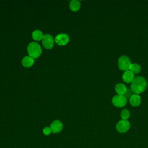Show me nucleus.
Instances as JSON below:
<instances>
[{
    "mask_svg": "<svg viewBox=\"0 0 148 148\" xmlns=\"http://www.w3.org/2000/svg\"><path fill=\"white\" fill-rule=\"evenodd\" d=\"M130 128V123L127 120H121L116 124V130L121 133L126 132Z\"/></svg>",
    "mask_w": 148,
    "mask_h": 148,
    "instance_id": "nucleus-5",
    "label": "nucleus"
},
{
    "mask_svg": "<svg viewBox=\"0 0 148 148\" xmlns=\"http://www.w3.org/2000/svg\"><path fill=\"white\" fill-rule=\"evenodd\" d=\"M131 64L130 58L125 55L120 56L118 60V66L122 71L130 70Z\"/></svg>",
    "mask_w": 148,
    "mask_h": 148,
    "instance_id": "nucleus-3",
    "label": "nucleus"
},
{
    "mask_svg": "<svg viewBox=\"0 0 148 148\" xmlns=\"http://www.w3.org/2000/svg\"><path fill=\"white\" fill-rule=\"evenodd\" d=\"M133 94H134V93L131 91V89H128V90H127L126 92H125L123 95L125 97V98L127 99H127L130 100L131 97Z\"/></svg>",
    "mask_w": 148,
    "mask_h": 148,
    "instance_id": "nucleus-17",
    "label": "nucleus"
},
{
    "mask_svg": "<svg viewBox=\"0 0 148 148\" xmlns=\"http://www.w3.org/2000/svg\"><path fill=\"white\" fill-rule=\"evenodd\" d=\"M69 40V36L66 34H58L55 38V42L60 46L65 45Z\"/></svg>",
    "mask_w": 148,
    "mask_h": 148,
    "instance_id": "nucleus-7",
    "label": "nucleus"
},
{
    "mask_svg": "<svg viewBox=\"0 0 148 148\" xmlns=\"http://www.w3.org/2000/svg\"><path fill=\"white\" fill-rule=\"evenodd\" d=\"M51 132L56 134L60 132L63 128L62 123L60 120H54L50 125Z\"/></svg>",
    "mask_w": 148,
    "mask_h": 148,
    "instance_id": "nucleus-8",
    "label": "nucleus"
},
{
    "mask_svg": "<svg viewBox=\"0 0 148 148\" xmlns=\"http://www.w3.org/2000/svg\"><path fill=\"white\" fill-rule=\"evenodd\" d=\"M69 8L72 11H77L80 8V3L76 0H73L70 2Z\"/></svg>",
    "mask_w": 148,
    "mask_h": 148,
    "instance_id": "nucleus-13",
    "label": "nucleus"
},
{
    "mask_svg": "<svg viewBox=\"0 0 148 148\" xmlns=\"http://www.w3.org/2000/svg\"><path fill=\"white\" fill-rule=\"evenodd\" d=\"M51 132V130L50 127H46L45 128H43V133L45 135H49L50 134V133Z\"/></svg>",
    "mask_w": 148,
    "mask_h": 148,
    "instance_id": "nucleus-18",
    "label": "nucleus"
},
{
    "mask_svg": "<svg viewBox=\"0 0 148 148\" xmlns=\"http://www.w3.org/2000/svg\"><path fill=\"white\" fill-rule=\"evenodd\" d=\"M130 116V111L127 109H124L121 112V117L123 120H127Z\"/></svg>",
    "mask_w": 148,
    "mask_h": 148,
    "instance_id": "nucleus-16",
    "label": "nucleus"
},
{
    "mask_svg": "<svg viewBox=\"0 0 148 148\" xmlns=\"http://www.w3.org/2000/svg\"><path fill=\"white\" fill-rule=\"evenodd\" d=\"M32 36L34 40L38 41L42 39L43 37V34L42 32L40 30H35L32 34Z\"/></svg>",
    "mask_w": 148,
    "mask_h": 148,
    "instance_id": "nucleus-14",
    "label": "nucleus"
},
{
    "mask_svg": "<svg viewBox=\"0 0 148 148\" xmlns=\"http://www.w3.org/2000/svg\"><path fill=\"white\" fill-rule=\"evenodd\" d=\"M22 64L26 68H29L31 66L34 62V58L31 56H25L22 60Z\"/></svg>",
    "mask_w": 148,
    "mask_h": 148,
    "instance_id": "nucleus-12",
    "label": "nucleus"
},
{
    "mask_svg": "<svg viewBox=\"0 0 148 148\" xmlns=\"http://www.w3.org/2000/svg\"><path fill=\"white\" fill-rule=\"evenodd\" d=\"M140 70H141V67L139 64L137 63L131 64L130 68V71H131L134 74H136L139 73Z\"/></svg>",
    "mask_w": 148,
    "mask_h": 148,
    "instance_id": "nucleus-15",
    "label": "nucleus"
},
{
    "mask_svg": "<svg viewBox=\"0 0 148 148\" xmlns=\"http://www.w3.org/2000/svg\"><path fill=\"white\" fill-rule=\"evenodd\" d=\"M127 87L123 83H118L115 86V91L118 95H123L127 91Z\"/></svg>",
    "mask_w": 148,
    "mask_h": 148,
    "instance_id": "nucleus-11",
    "label": "nucleus"
},
{
    "mask_svg": "<svg viewBox=\"0 0 148 148\" xmlns=\"http://www.w3.org/2000/svg\"><path fill=\"white\" fill-rule=\"evenodd\" d=\"M123 80L127 83H132L134 79V74L130 70L125 71L122 76Z\"/></svg>",
    "mask_w": 148,
    "mask_h": 148,
    "instance_id": "nucleus-9",
    "label": "nucleus"
},
{
    "mask_svg": "<svg viewBox=\"0 0 148 148\" xmlns=\"http://www.w3.org/2000/svg\"><path fill=\"white\" fill-rule=\"evenodd\" d=\"M127 99L124 95H114L112 99L113 105L117 108H121L124 106L127 103Z\"/></svg>",
    "mask_w": 148,
    "mask_h": 148,
    "instance_id": "nucleus-4",
    "label": "nucleus"
},
{
    "mask_svg": "<svg viewBox=\"0 0 148 148\" xmlns=\"http://www.w3.org/2000/svg\"><path fill=\"white\" fill-rule=\"evenodd\" d=\"M27 51L29 56L34 58L39 57L42 53V48L36 42L30 43L27 47Z\"/></svg>",
    "mask_w": 148,
    "mask_h": 148,
    "instance_id": "nucleus-2",
    "label": "nucleus"
},
{
    "mask_svg": "<svg viewBox=\"0 0 148 148\" xmlns=\"http://www.w3.org/2000/svg\"><path fill=\"white\" fill-rule=\"evenodd\" d=\"M147 85V81L143 77L136 76L132 82L130 89L134 94H139L146 90Z\"/></svg>",
    "mask_w": 148,
    "mask_h": 148,
    "instance_id": "nucleus-1",
    "label": "nucleus"
},
{
    "mask_svg": "<svg viewBox=\"0 0 148 148\" xmlns=\"http://www.w3.org/2000/svg\"><path fill=\"white\" fill-rule=\"evenodd\" d=\"M42 43L44 47L46 49H51L54 44V40L53 36L50 34H45L42 38Z\"/></svg>",
    "mask_w": 148,
    "mask_h": 148,
    "instance_id": "nucleus-6",
    "label": "nucleus"
},
{
    "mask_svg": "<svg viewBox=\"0 0 148 148\" xmlns=\"http://www.w3.org/2000/svg\"><path fill=\"white\" fill-rule=\"evenodd\" d=\"M130 103L133 106H138L141 103V98L139 94H133L130 99Z\"/></svg>",
    "mask_w": 148,
    "mask_h": 148,
    "instance_id": "nucleus-10",
    "label": "nucleus"
}]
</instances>
